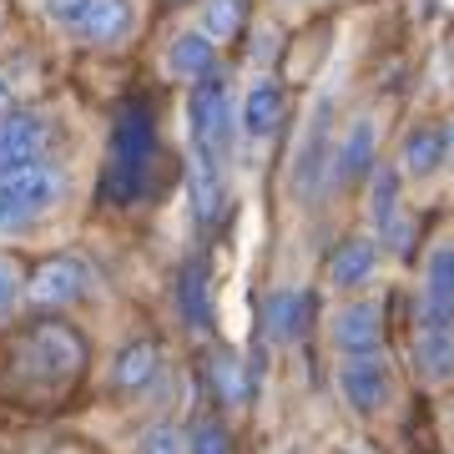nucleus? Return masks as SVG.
<instances>
[{"label":"nucleus","mask_w":454,"mask_h":454,"mask_svg":"<svg viewBox=\"0 0 454 454\" xmlns=\"http://www.w3.org/2000/svg\"><path fill=\"white\" fill-rule=\"evenodd\" d=\"M152 162H157V121L142 101L121 106L112 121V146H106V172H101V192L116 207L142 202L152 187Z\"/></svg>","instance_id":"nucleus-1"},{"label":"nucleus","mask_w":454,"mask_h":454,"mask_svg":"<svg viewBox=\"0 0 454 454\" xmlns=\"http://www.w3.org/2000/svg\"><path fill=\"white\" fill-rule=\"evenodd\" d=\"M26 298V278H20L16 258H0V313H11Z\"/></svg>","instance_id":"nucleus-26"},{"label":"nucleus","mask_w":454,"mask_h":454,"mask_svg":"<svg viewBox=\"0 0 454 454\" xmlns=\"http://www.w3.org/2000/svg\"><path fill=\"white\" fill-rule=\"evenodd\" d=\"M46 121L31 112H5L0 116V172H16V167H31L41 162V152H46Z\"/></svg>","instance_id":"nucleus-10"},{"label":"nucleus","mask_w":454,"mask_h":454,"mask_svg":"<svg viewBox=\"0 0 454 454\" xmlns=\"http://www.w3.org/2000/svg\"><path fill=\"white\" fill-rule=\"evenodd\" d=\"M66 31L82 46H116L131 31V0H82L66 16Z\"/></svg>","instance_id":"nucleus-8"},{"label":"nucleus","mask_w":454,"mask_h":454,"mask_svg":"<svg viewBox=\"0 0 454 454\" xmlns=\"http://www.w3.org/2000/svg\"><path fill=\"white\" fill-rule=\"evenodd\" d=\"M86 293V268L76 258H51L35 268V278L26 283V298L35 309H66Z\"/></svg>","instance_id":"nucleus-11"},{"label":"nucleus","mask_w":454,"mask_h":454,"mask_svg":"<svg viewBox=\"0 0 454 454\" xmlns=\"http://www.w3.org/2000/svg\"><path fill=\"white\" fill-rule=\"evenodd\" d=\"M142 454H177V429H172V424H157V429H146Z\"/></svg>","instance_id":"nucleus-27"},{"label":"nucleus","mask_w":454,"mask_h":454,"mask_svg":"<svg viewBox=\"0 0 454 454\" xmlns=\"http://www.w3.org/2000/svg\"><path fill=\"white\" fill-rule=\"evenodd\" d=\"M187 121H192V162L223 172L227 152H232V101H227V76L223 71H212L207 82L192 86Z\"/></svg>","instance_id":"nucleus-2"},{"label":"nucleus","mask_w":454,"mask_h":454,"mask_svg":"<svg viewBox=\"0 0 454 454\" xmlns=\"http://www.w3.org/2000/svg\"><path fill=\"white\" fill-rule=\"evenodd\" d=\"M212 384L223 389V399H227V404H238V399H247V394H253V384L243 379V369H238V358L227 354V348H217V354H212Z\"/></svg>","instance_id":"nucleus-24"},{"label":"nucleus","mask_w":454,"mask_h":454,"mask_svg":"<svg viewBox=\"0 0 454 454\" xmlns=\"http://www.w3.org/2000/svg\"><path fill=\"white\" fill-rule=\"evenodd\" d=\"M333 343L339 354H379L384 348V313L379 303H348V309L333 318Z\"/></svg>","instance_id":"nucleus-14"},{"label":"nucleus","mask_w":454,"mask_h":454,"mask_svg":"<svg viewBox=\"0 0 454 454\" xmlns=\"http://www.w3.org/2000/svg\"><path fill=\"white\" fill-rule=\"evenodd\" d=\"M399 172L394 167H373L369 172V217L384 238H399L404 232V217H399Z\"/></svg>","instance_id":"nucleus-17"},{"label":"nucleus","mask_w":454,"mask_h":454,"mask_svg":"<svg viewBox=\"0 0 454 454\" xmlns=\"http://www.w3.org/2000/svg\"><path fill=\"white\" fill-rule=\"evenodd\" d=\"M419 324L454 328V243L429 247V258H424V309H419Z\"/></svg>","instance_id":"nucleus-9"},{"label":"nucleus","mask_w":454,"mask_h":454,"mask_svg":"<svg viewBox=\"0 0 454 454\" xmlns=\"http://www.w3.org/2000/svg\"><path fill=\"white\" fill-rule=\"evenodd\" d=\"M243 20H247V0H207L202 5V35H207L212 46L232 41V35L243 31Z\"/></svg>","instance_id":"nucleus-22"},{"label":"nucleus","mask_w":454,"mask_h":454,"mask_svg":"<svg viewBox=\"0 0 454 454\" xmlns=\"http://www.w3.org/2000/svg\"><path fill=\"white\" fill-rule=\"evenodd\" d=\"M313 324V293H298V288H283L268 298V333L278 343H298Z\"/></svg>","instance_id":"nucleus-16"},{"label":"nucleus","mask_w":454,"mask_h":454,"mask_svg":"<svg viewBox=\"0 0 454 454\" xmlns=\"http://www.w3.org/2000/svg\"><path fill=\"white\" fill-rule=\"evenodd\" d=\"M152 373H157V343L137 339V343H127V348L116 354V364H112V384L131 394V389H146V384H152Z\"/></svg>","instance_id":"nucleus-21"},{"label":"nucleus","mask_w":454,"mask_h":454,"mask_svg":"<svg viewBox=\"0 0 454 454\" xmlns=\"http://www.w3.org/2000/svg\"><path fill=\"white\" fill-rule=\"evenodd\" d=\"M328 97L313 106V121H309V131H303V146H298V157H293V172H288V182H293V192L298 197H318V187H324V177H328V162H333V131H328Z\"/></svg>","instance_id":"nucleus-7"},{"label":"nucleus","mask_w":454,"mask_h":454,"mask_svg":"<svg viewBox=\"0 0 454 454\" xmlns=\"http://www.w3.org/2000/svg\"><path fill=\"white\" fill-rule=\"evenodd\" d=\"M167 71L177 76V82H207L212 71H217V46H212L202 31H182L172 46H167Z\"/></svg>","instance_id":"nucleus-15"},{"label":"nucleus","mask_w":454,"mask_h":454,"mask_svg":"<svg viewBox=\"0 0 454 454\" xmlns=\"http://www.w3.org/2000/svg\"><path fill=\"white\" fill-rule=\"evenodd\" d=\"M192 454H232V439H227L223 419H202L192 429Z\"/></svg>","instance_id":"nucleus-25"},{"label":"nucleus","mask_w":454,"mask_h":454,"mask_svg":"<svg viewBox=\"0 0 454 454\" xmlns=\"http://www.w3.org/2000/svg\"><path fill=\"white\" fill-rule=\"evenodd\" d=\"M86 364V343L82 333L61 318H41V324L26 333V369L41 379V384H71Z\"/></svg>","instance_id":"nucleus-4"},{"label":"nucleus","mask_w":454,"mask_h":454,"mask_svg":"<svg viewBox=\"0 0 454 454\" xmlns=\"http://www.w3.org/2000/svg\"><path fill=\"white\" fill-rule=\"evenodd\" d=\"M414 364H419L424 379L444 384L454 373V328H429L419 324V343H414Z\"/></svg>","instance_id":"nucleus-20"},{"label":"nucleus","mask_w":454,"mask_h":454,"mask_svg":"<svg viewBox=\"0 0 454 454\" xmlns=\"http://www.w3.org/2000/svg\"><path fill=\"white\" fill-rule=\"evenodd\" d=\"M192 207H197L202 223L217 217V207H223V172H217V167L192 162Z\"/></svg>","instance_id":"nucleus-23"},{"label":"nucleus","mask_w":454,"mask_h":454,"mask_svg":"<svg viewBox=\"0 0 454 454\" xmlns=\"http://www.w3.org/2000/svg\"><path fill=\"white\" fill-rule=\"evenodd\" d=\"M66 192V177L46 162L16 167V172H0V232H16L31 227L35 217H46Z\"/></svg>","instance_id":"nucleus-3"},{"label":"nucleus","mask_w":454,"mask_h":454,"mask_svg":"<svg viewBox=\"0 0 454 454\" xmlns=\"http://www.w3.org/2000/svg\"><path fill=\"white\" fill-rule=\"evenodd\" d=\"M5 112H16V91H11L5 76H0V116H5Z\"/></svg>","instance_id":"nucleus-29"},{"label":"nucleus","mask_w":454,"mask_h":454,"mask_svg":"<svg viewBox=\"0 0 454 454\" xmlns=\"http://www.w3.org/2000/svg\"><path fill=\"white\" fill-rule=\"evenodd\" d=\"M76 5H82V0H41V11H46L51 20H61V26H66V16H71Z\"/></svg>","instance_id":"nucleus-28"},{"label":"nucleus","mask_w":454,"mask_h":454,"mask_svg":"<svg viewBox=\"0 0 454 454\" xmlns=\"http://www.w3.org/2000/svg\"><path fill=\"white\" fill-rule=\"evenodd\" d=\"M339 389L358 414H379L394 399V373L384 354H348L339 364Z\"/></svg>","instance_id":"nucleus-6"},{"label":"nucleus","mask_w":454,"mask_h":454,"mask_svg":"<svg viewBox=\"0 0 454 454\" xmlns=\"http://www.w3.org/2000/svg\"><path fill=\"white\" fill-rule=\"evenodd\" d=\"M379 167V121L373 116H354L348 131L333 142V162H328V182L333 187H358L369 182V172Z\"/></svg>","instance_id":"nucleus-5"},{"label":"nucleus","mask_w":454,"mask_h":454,"mask_svg":"<svg viewBox=\"0 0 454 454\" xmlns=\"http://www.w3.org/2000/svg\"><path fill=\"white\" fill-rule=\"evenodd\" d=\"M177 309H182V318H187V328H212V293H207V262L202 258H192L187 268H182V278H177Z\"/></svg>","instance_id":"nucleus-19"},{"label":"nucleus","mask_w":454,"mask_h":454,"mask_svg":"<svg viewBox=\"0 0 454 454\" xmlns=\"http://www.w3.org/2000/svg\"><path fill=\"white\" fill-rule=\"evenodd\" d=\"M444 142H450V157H454V121L444 127Z\"/></svg>","instance_id":"nucleus-30"},{"label":"nucleus","mask_w":454,"mask_h":454,"mask_svg":"<svg viewBox=\"0 0 454 454\" xmlns=\"http://www.w3.org/2000/svg\"><path fill=\"white\" fill-rule=\"evenodd\" d=\"M444 162H450V142H444V127H434V121H419V127H409L404 146H399V177L429 182Z\"/></svg>","instance_id":"nucleus-12"},{"label":"nucleus","mask_w":454,"mask_h":454,"mask_svg":"<svg viewBox=\"0 0 454 454\" xmlns=\"http://www.w3.org/2000/svg\"><path fill=\"white\" fill-rule=\"evenodd\" d=\"M379 268V247L369 238H348L339 243V253L328 258V278H333V288H364Z\"/></svg>","instance_id":"nucleus-18"},{"label":"nucleus","mask_w":454,"mask_h":454,"mask_svg":"<svg viewBox=\"0 0 454 454\" xmlns=\"http://www.w3.org/2000/svg\"><path fill=\"white\" fill-rule=\"evenodd\" d=\"M238 127L253 142H268L278 127H283V86L273 76H258V82L243 91V106H238Z\"/></svg>","instance_id":"nucleus-13"}]
</instances>
